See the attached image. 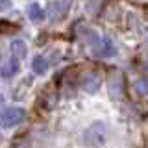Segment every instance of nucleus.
I'll return each mask as SVG.
<instances>
[{
  "label": "nucleus",
  "instance_id": "nucleus-11",
  "mask_svg": "<svg viewBox=\"0 0 148 148\" xmlns=\"http://www.w3.org/2000/svg\"><path fill=\"white\" fill-rule=\"evenodd\" d=\"M9 148H30V141H24V139H18V141H15Z\"/></svg>",
  "mask_w": 148,
  "mask_h": 148
},
{
  "label": "nucleus",
  "instance_id": "nucleus-3",
  "mask_svg": "<svg viewBox=\"0 0 148 148\" xmlns=\"http://www.w3.org/2000/svg\"><path fill=\"white\" fill-rule=\"evenodd\" d=\"M92 54L98 56V58H109L115 54V46L111 43L109 37H92Z\"/></svg>",
  "mask_w": 148,
  "mask_h": 148
},
{
  "label": "nucleus",
  "instance_id": "nucleus-4",
  "mask_svg": "<svg viewBox=\"0 0 148 148\" xmlns=\"http://www.w3.org/2000/svg\"><path fill=\"white\" fill-rule=\"evenodd\" d=\"M109 96L113 100H120L124 96V80L119 72L113 74L109 80Z\"/></svg>",
  "mask_w": 148,
  "mask_h": 148
},
{
  "label": "nucleus",
  "instance_id": "nucleus-9",
  "mask_svg": "<svg viewBox=\"0 0 148 148\" xmlns=\"http://www.w3.org/2000/svg\"><path fill=\"white\" fill-rule=\"evenodd\" d=\"M28 17H30L34 22H41L45 18V11L41 9L39 4L34 2V4H30V6H28Z\"/></svg>",
  "mask_w": 148,
  "mask_h": 148
},
{
  "label": "nucleus",
  "instance_id": "nucleus-10",
  "mask_svg": "<svg viewBox=\"0 0 148 148\" xmlns=\"http://www.w3.org/2000/svg\"><path fill=\"white\" fill-rule=\"evenodd\" d=\"M135 87H137V91L141 92V95H148V82L146 80H139Z\"/></svg>",
  "mask_w": 148,
  "mask_h": 148
},
{
  "label": "nucleus",
  "instance_id": "nucleus-1",
  "mask_svg": "<svg viewBox=\"0 0 148 148\" xmlns=\"http://www.w3.org/2000/svg\"><path fill=\"white\" fill-rule=\"evenodd\" d=\"M108 141V126L104 122H95L83 132V143L87 146L98 148Z\"/></svg>",
  "mask_w": 148,
  "mask_h": 148
},
{
  "label": "nucleus",
  "instance_id": "nucleus-13",
  "mask_svg": "<svg viewBox=\"0 0 148 148\" xmlns=\"http://www.w3.org/2000/svg\"><path fill=\"white\" fill-rule=\"evenodd\" d=\"M11 8V0H0V11H6Z\"/></svg>",
  "mask_w": 148,
  "mask_h": 148
},
{
  "label": "nucleus",
  "instance_id": "nucleus-7",
  "mask_svg": "<svg viewBox=\"0 0 148 148\" xmlns=\"http://www.w3.org/2000/svg\"><path fill=\"white\" fill-rule=\"evenodd\" d=\"M17 72H18V59L11 58V59H9V61L2 67L0 76H2V78H11V76H15Z\"/></svg>",
  "mask_w": 148,
  "mask_h": 148
},
{
  "label": "nucleus",
  "instance_id": "nucleus-8",
  "mask_svg": "<svg viewBox=\"0 0 148 148\" xmlns=\"http://www.w3.org/2000/svg\"><path fill=\"white\" fill-rule=\"evenodd\" d=\"M32 71L35 74H39V76H43V74H46V71H48V61H46L43 56H35L34 61H32Z\"/></svg>",
  "mask_w": 148,
  "mask_h": 148
},
{
  "label": "nucleus",
  "instance_id": "nucleus-12",
  "mask_svg": "<svg viewBox=\"0 0 148 148\" xmlns=\"http://www.w3.org/2000/svg\"><path fill=\"white\" fill-rule=\"evenodd\" d=\"M9 30H13V24H9L8 21H0V34H6Z\"/></svg>",
  "mask_w": 148,
  "mask_h": 148
},
{
  "label": "nucleus",
  "instance_id": "nucleus-6",
  "mask_svg": "<svg viewBox=\"0 0 148 148\" xmlns=\"http://www.w3.org/2000/svg\"><path fill=\"white\" fill-rule=\"evenodd\" d=\"M26 54H28V50H26V43L24 41H21V39H15L11 43V56L15 59H24L26 58Z\"/></svg>",
  "mask_w": 148,
  "mask_h": 148
},
{
  "label": "nucleus",
  "instance_id": "nucleus-2",
  "mask_svg": "<svg viewBox=\"0 0 148 148\" xmlns=\"http://www.w3.org/2000/svg\"><path fill=\"white\" fill-rule=\"evenodd\" d=\"M26 119V111L24 108H18V106H11L0 111V128H13L17 124H21Z\"/></svg>",
  "mask_w": 148,
  "mask_h": 148
},
{
  "label": "nucleus",
  "instance_id": "nucleus-5",
  "mask_svg": "<svg viewBox=\"0 0 148 148\" xmlns=\"http://www.w3.org/2000/svg\"><path fill=\"white\" fill-rule=\"evenodd\" d=\"M100 74L98 72H89L85 78H83V82H82V85H83V89H85L87 92H96L98 91V87H100Z\"/></svg>",
  "mask_w": 148,
  "mask_h": 148
}]
</instances>
